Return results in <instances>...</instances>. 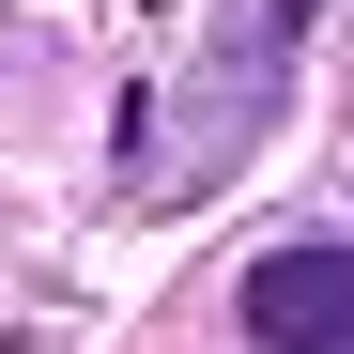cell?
<instances>
[{
	"label": "cell",
	"mask_w": 354,
	"mask_h": 354,
	"mask_svg": "<svg viewBox=\"0 0 354 354\" xmlns=\"http://www.w3.org/2000/svg\"><path fill=\"white\" fill-rule=\"evenodd\" d=\"M247 339H262V354H354V247H277V262H247Z\"/></svg>",
	"instance_id": "6da1fadb"
}]
</instances>
